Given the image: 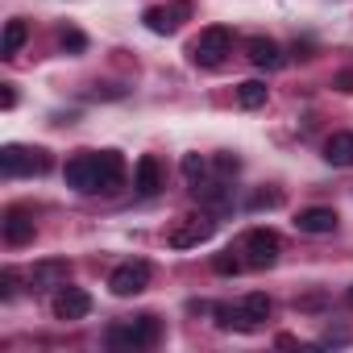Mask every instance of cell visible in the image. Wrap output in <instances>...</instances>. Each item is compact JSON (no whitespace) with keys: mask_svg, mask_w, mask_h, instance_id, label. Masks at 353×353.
<instances>
[{"mask_svg":"<svg viewBox=\"0 0 353 353\" xmlns=\"http://www.w3.org/2000/svg\"><path fill=\"white\" fill-rule=\"evenodd\" d=\"M266 316H270V299H266L262 291H250V295H241L237 303L216 307V324H221V328H237V332H254V328H262Z\"/></svg>","mask_w":353,"mask_h":353,"instance_id":"obj_1","label":"cell"},{"mask_svg":"<svg viewBox=\"0 0 353 353\" xmlns=\"http://www.w3.org/2000/svg\"><path fill=\"white\" fill-rule=\"evenodd\" d=\"M192 63L196 67H221L229 54H233V30L229 26H208L200 30V38L192 42Z\"/></svg>","mask_w":353,"mask_h":353,"instance_id":"obj_2","label":"cell"},{"mask_svg":"<svg viewBox=\"0 0 353 353\" xmlns=\"http://www.w3.org/2000/svg\"><path fill=\"white\" fill-rule=\"evenodd\" d=\"M154 341H158V320L154 316H137V320H125V324L108 328V349H121V353L150 349Z\"/></svg>","mask_w":353,"mask_h":353,"instance_id":"obj_3","label":"cell"},{"mask_svg":"<svg viewBox=\"0 0 353 353\" xmlns=\"http://www.w3.org/2000/svg\"><path fill=\"white\" fill-rule=\"evenodd\" d=\"M0 170L9 179H21V174H46L50 170V154L46 150H30V145H5L0 150Z\"/></svg>","mask_w":353,"mask_h":353,"instance_id":"obj_4","label":"cell"},{"mask_svg":"<svg viewBox=\"0 0 353 353\" xmlns=\"http://www.w3.org/2000/svg\"><path fill=\"white\" fill-rule=\"evenodd\" d=\"M63 179L67 188L92 196V192H104V166H100V154H75L63 170Z\"/></svg>","mask_w":353,"mask_h":353,"instance_id":"obj_5","label":"cell"},{"mask_svg":"<svg viewBox=\"0 0 353 353\" xmlns=\"http://www.w3.org/2000/svg\"><path fill=\"white\" fill-rule=\"evenodd\" d=\"M241 254H245V266L250 270H266L279 262V233L274 229H250L241 237Z\"/></svg>","mask_w":353,"mask_h":353,"instance_id":"obj_6","label":"cell"},{"mask_svg":"<svg viewBox=\"0 0 353 353\" xmlns=\"http://www.w3.org/2000/svg\"><path fill=\"white\" fill-rule=\"evenodd\" d=\"M150 262H141V258H133V262H121L112 274H108V291L112 295H121V299H129V295H141L145 287H150Z\"/></svg>","mask_w":353,"mask_h":353,"instance_id":"obj_7","label":"cell"},{"mask_svg":"<svg viewBox=\"0 0 353 353\" xmlns=\"http://www.w3.org/2000/svg\"><path fill=\"white\" fill-rule=\"evenodd\" d=\"M188 17H192V5H188V0H174V5H154V9L141 13V21H145L150 34H179V26H183Z\"/></svg>","mask_w":353,"mask_h":353,"instance_id":"obj_8","label":"cell"},{"mask_svg":"<svg viewBox=\"0 0 353 353\" xmlns=\"http://www.w3.org/2000/svg\"><path fill=\"white\" fill-rule=\"evenodd\" d=\"M50 312H54V320H83L92 312V295L79 287H59L50 299Z\"/></svg>","mask_w":353,"mask_h":353,"instance_id":"obj_9","label":"cell"},{"mask_svg":"<svg viewBox=\"0 0 353 353\" xmlns=\"http://www.w3.org/2000/svg\"><path fill=\"white\" fill-rule=\"evenodd\" d=\"M212 229H216V225H212L208 216H188V221H179V225L170 229V237H166V241H170L174 250H192V245L208 241V237H212Z\"/></svg>","mask_w":353,"mask_h":353,"instance_id":"obj_10","label":"cell"},{"mask_svg":"<svg viewBox=\"0 0 353 353\" xmlns=\"http://www.w3.org/2000/svg\"><path fill=\"white\" fill-rule=\"evenodd\" d=\"M67 279H71V266L63 258H46V262H38L30 270V287L34 291H59V287H67Z\"/></svg>","mask_w":353,"mask_h":353,"instance_id":"obj_11","label":"cell"},{"mask_svg":"<svg viewBox=\"0 0 353 353\" xmlns=\"http://www.w3.org/2000/svg\"><path fill=\"white\" fill-rule=\"evenodd\" d=\"M133 188H137V196H158V192H162V162H158L154 154H141V158H137Z\"/></svg>","mask_w":353,"mask_h":353,"instance_id":"obj_12","label":"cell"},{"mask_svg":"<svg viewBox=\"0 0 353 353\" xmlns=\"http://www.w3.org/2000/svg\"><path fill=\"white\" fill-rule=\"evenodd\" d=\"M245 54H250V63L258 71H279L283 67V50H279L274 38H250L245 42Z\"/></svg>","mask_w":353,"mask_h":353,"instance_id":"obj_13","label":"cell"},{"mask_svg":"<svg viewBox=\"0 0 353 353\" xmlns=\"http://www.w3.org/2000/svg\"><path fill=\"white\" fill-rule=\"evenodd\" d=\"M295 229H299V233H312V237H324V233L336 229V212H332V208H303V212L295 216Z\"/></svg>","mask_w":353,"mask_h":353,"instance_id":"obj_14","label":"cell"},{"mask_svg":"<svg viewBox=\"0 0 353 353\" xmlns=\"http://www.w3.org/2000/svg\"><path fill=\"white\" fill-rule=\"evenodd\" d=\"M5 241H9V245L34 241V216L21 212V208H9V212H5Z\"/></svg>","mask_w":353,"mask_h":353,"instance_id":"obj_15","label":"cell"},{"mask_svg":"<svg viewBox=\"0 0 353 353\" xmlns=\"http://www.w3.org/2000/svg\"><path fill=\"white\" fill-rule=\"evenodd\" d=\"M324 158L332 166H353V133H332L324 141Z\"/></svg>","mask_w":353,"mask_h":353,"instance_id":"obj_16","label":"cell"},{"mask_svg":"<svg viewBox=\"0 0 353 353\" xmlns=\"http://www.w3.org/2000/svg\"><path fill=\"white\" fill-rule=\"evenodd\" d=\"M100 166H104V192H117L125 179V158L117 150H100Z\"/></svg>","mask_w":353,"mask_h":353,"instance_id":"obj_17","label":"cell"},{"mask_svg":"<svg viewBox=\"0 0 353 353\" xmlns=\"http://www.w3.org/2000/svg\"><path fill=\"white\" fill-rule=\"evenodd\" d=\"M26 38H30L26 21H9V26H5V38H0V54H5V59H17L21 46H26Z\"/></svg>","mask_w":353,"mask_h":353,"instance_id":"obj_18","label":"cell"},{"mask_svg":"<svg viewBox=\"0 0 353 353\" xmlns=\"http://www.w3.org/2000/svg\"><path fill=\"white\" fill-rule=\"evenodd\" d=\"M237 104H241V108H262V104H266V83L245 79V83L237 88Z\"/></svg>","mask_w":353,"mask_h":353,"instance_id":"obj_19","label":"cell"},{"mask_svg":"<svg viewBox=\"0 0 353 353\" xmlns=\"http://www.w3.org/2000/svg\"><path fill=\"white\" fill-rule=\"evenodd\" d=\"M204 170H208V162H204L200 154H188V158H183V174H188V183H192V188L204 183Z\"/></svg>","mask_w":353,"mask_h":353,"instance_id":"obj_20","label":"cell"},{"mask_svg":"<svg viewBox=\"0 0 353 353\" xmlns=\"http://www.w3.org/2000/svg\"><path fill=\"white\" fill-rule=\"evenodd\" d=\"M241 266H245V262H241V258H233V250H225V254H216V258H212V270H216V274H237Z\"/></svg>","mask_w":353,"mask_h":353,"instance_id":"obj_21","label":"cell"},{"mask_svg":"<svg viewBox=\"0 0 353 353\" xmlns=\"http://www.w3.org/2000/svg\"><path fill=\"white\" fill-rule=\"evenodd\" d=\"M59 42H63V50H71V54H79V50L88 46V38H83L79 30H63V34H59Z\"/></svg>","mask_w":353,"mask_h":353,"instance_id":"obj_22","label":"cell"},{"mask_svg":"<svg viewBox=\"0 0 353 353\" xmlns=\"http://www.w3.org/2000/svg\"><path fill=\"white\" fill-rule=\"evenodd\" d=\"M13 295H17V274L0 270V299H13Z\"/></svg>","mask_w":353,"mask_h":353,"instance_id":"obj_23","label":"cell"},{"mask_svg":"<svg viewBox=\"0 0 353 353\" xmlns=\"http://www.w3.org/2000/svg\"><path fill=\"white\" fill-rule=\"evenodd\" d=\"M279 204H283V196H279V192H262V196H254V200H250V208H279Z\"/></svg>","mask_w":353,"mask_h":353,"instance_id":"obj_24","label":"cell"},{"mask_svg":"<svg viewBox=\"0 0 353 353\" xmlns=\"http://www.w3.org/2000/svg\"><path fill=\"white\" fill-rule=\"evenodd\" d=\"M332 83H336V92H353V71H341Z\"/></svg>","mask_w":353,"mask_h":353,"instance_id":"obj_25","label":"cell"},{"mask_svg":"<svg viewBox=\"0 0 353 353\" xmlns=\"http://www.w3.org/2000/svg\"><path fill=\"white\" fill-rule=\"evenodd\" d=\"M0 104H5V108H13V104H17V92H13V83H5V92H0Z\"/></svg>","mask_w":353,"mask_h":353,"instance_id":"obj_26","label":"cell"},{"mask_svg":"<svg viewBox=\"0 0 353 353\" xmlns=\"http://www.w3.org/2000/svg\"><path fill=\"white\" fill-rule=\"evenodd\" d=\"M349 299H353V287H349Z\"/></svg>","mask_w":353,"mask_h":353,"instance_id":"obj_27","label":"cell"}]
</instances>
